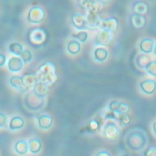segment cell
Returning a JSON list of instances; mask_svg holds the SVG:
<instances>
[{"label":"cell","mask_w":156,"mask_h":156,"mask_svg":"<svg viewBox=\"0 0 156 156\" xmlns=\"http://www.w3.org/2000/svg\"><path fill=\"white\" fill-rule=\"evenodd\" d=\"M125 142L129 149L133 151H140L146 147L149 142V138L147 133L143 129L133 128L126 133Z\"/></svg>","instance_id":"6da1fadb"},{"label":"cell","mask_w":156,"mask_h":156,"mask_svg":"<svg viewBox=\"0 0 156 156\" xmlns=\"http://www.w3.org/2000/svg\"><path fill=\"white\" fill-rule=\"evenodd\" d=\"M15 151L19 155H25L29 151V143L27 141L20 140L18 141L15 144Z\"/></svg>","instance_id":"44dd1931"},{"label":"cell","mask_w":156,"mask_h":156,"mask_svg":"<svg viewBox=\"0 0 156 156\" xmlns=\"http://www.w3.org/2000/svg\"><path fill=\"white\" fill-rule=\"evenodd\" d=\"M26 105L27 108L32 110H38L41 108L44 104V98L38 96L33 91L29 93L25 99Z\"/></svg>","instance_id":"5b68a950"},{"label":"cell","mask_w":156,"mask_h":156,"mask_svg":"<svg viewBox=\"0 0 156 156\" xmlns=\"http://www.w3.org/2000/svg\"><path fill=\"white\" fill-rule=\"evenodd\" d=\"M152 130L154 133L156 135V121H155L152 124Z\"/></svg>","instance_id":"74e56055"},{"label":"cell","mask_w":156,"mask_h":156,"mask_svg":"<svg viewBox=\"0 0 156 156\" xmlns=\"http://www.w3.org/2000/svg\"><path fill=\"white\" fill-rule=\"evenodd\" d=\"M102 133L107 139L115 140L120 135V129L117 123L113 119H108L104 125Z\"/></svg>","instance_id":"277c9868"},{"label":"cell","mask_w":156,"mask_h":156,"mask_svg":"<svg viewBox=\"0 0 156 156\" xmlns=\"http://www.w3.org/2000/svg\"><path fill=\"white\" fill-rule=\"evenodd\" d=\"M35 74L39 82L48 86L55 83L58 79L55 66L52 62H46L41 65Z\"/></svg>","instance_id":"7a4b0ae2"},{"label":"cell","mask_w":156,"mask_h":156,"mask_svg":"<svg viewBox=\"0 0 156 156\" xmlns=\"http://www.w3.org/2000/svg\"><path fill=\"white\" fill-rule=\"evenodd\" d=\"M67 49L71 54H77L80 50V44L76 40H72L68 44Z\"/></svg>","instance_id":"d4e9b609"},{"label":"cell","mask_w":156,"mask_h":156,"mask_svg":"<svg viewBox=\"0 0 156 156\" xmlns=\"http://www.w3.org/2000/svg\"><path fill=\"white\" fill-rule=\"evenodd\" d=\"M112 32L105 30H102L96 36L95 43L97 45L108 46L112 43Z\"/></svg>","instance_id":"ba28073f"},{"label":"cell","mask_w":156,"mask_h":156,"mask_svg":"<svg viewBox=\"0 0 156 156\" xmlns=\"http://www.w3.org/2000/svg\"><path fill=\"white\" fill-rule=\"evenodd\" d=\"M23 61L21 57H13L9 59L7 66L9 69L12 72H18L23 67Z\"/></svg>","instance_id":"7c38bea8"},{"label":"cell","mask_w":156,"mask_h":156,"mask_svg":"<svg viewBox=\"0 0 156 156\" xmlns=\"http://www.w3.org/2000/svg\"><path fill=\"white\" fill-rule=\"evenodd\" d=\"M151 61V57L147 54L141 53L138 54L135 59V62L137 65L140 68H144Z\"/></svg>","instance_id":"7402d4cb"},{"label":"cell","mask_w":156,"mask_h":156,"mask_svg":"<svg viewBox=\"0 0 156 156\" xmlns=\"http://www.w3.org/2000/svg\"><path fill=\"white\" fill-rule=\"evenodd\" d=\"M117 119L119 123L122 126H129L131 123V118L127 113L119 116Z\"/></svg>","instance_id":"f1b7e54d"},{"label":"cell","mask_w":156,"mask_h":156,"mask_svg":"<svg viewBox=\"0 0 156 156\" xmlns=\"http://www.w3.org/2000/svg\"><path fill=\"white\" fill-rule=\"evenodd\" d=\"M27 40L30 45L36 48L44 45L47 40L46 32L40 28L32 29L27 35Z\"/></svg>","instance_id":"3957f363"},{"label":"cell","mask_w":156,"mask_h":156,"mask_svg":"<svg viewBox=\"0 0 156 156\" xmlns=\"http://www.w3.org/2000/svg\"><path fill=\"white\" fill-rule=\"evenodd\" d=\"M71 21L73 25L80 30H83L88 28L85 16L80 13H76L71 17Z\"/></svg>","instance_id":"8fae6325"},{"label":"cell","mask_w":156,"mask_h":156,"mask_svg":"<svg viewBox=\"0 0 156 156\" xmlns=\"http://www.w3.org/2000/svg\"><path fill=\"white\" fill-rule=\"evenodd\" d=\"M118 27V20L115 17H108L102 19L99 28L111 32H115Z\"/></svg>","instance_id":"8992f818"},{"label":"cell","mask_w":156,"mask_h":156,"mask_svg":"<svg viewBox=\"0 0 156 156\" xmlns=\"http://www.w3.org/2000/svg\"><path fill=\"white\" fill-rule=\"evenodd\" d=\"M120 104L121 102L118 101H112L110 102V104H108V110H110L111 112H112L113 113H114L116 116L118 117V110L119 108V106H120Z\"/></svg>","instance_id":"4316f807"},{"label":"cell","mask_w":156,"mask_h":156,"mask_svg":"<svg viewBox=\"0 0 156 156\" xmlns=\"http://www.w3.org/2000/svg\"><path fill=\"white\" fill-rule=\"evenodd\" d=\"M29 151L32 154L38 153L41 148V143L38 138H32L28 141Z\"/></svg>","instance_id":"603a6c76"},{"label":"cell","mask_w":156,"mask_h":156,"mask_svg":"<svg viewBox=\"0 0 156 156\" xmlns=\"http://www.w3.org/2000/svg\"><path fill=\"white\" fill-rule=\"evenodd\" d=\"M11 86L21 92H27L29 89L24 85L21 76H13L10 77L9 80Z\"/></svg>","instance_id":"30bf717a"},{"label":"cell","mask_w":156,"mask_h":156,"mask_svg":"<svg viewBox=\"0 0 156 156\" xmlns=\"http://www.w3.org/2000/svg\"><path fill=\"white\" fill-rule=\"evenodd\" d=\"M121 156H130L129 154H127V153H124V154H122L121 155Z\"/></svg>","instance_id":"60d3db41"},{"label":"cell","mask_w":156,"mask_h":156,"mask_svg":"<svg viewBox=\"0 0 156 156\" xmlns=\"http://www.w3.org/2000/svg\"><path fill=\"white\" fill-rule=\"evenodd\" d=\"M44 16L43 9L40 7H34L29 12L27 20L33 23H39L42 21Z\"/></svg>","instance_id":"52a82bcc"},{"label":"cell","mask_w":156,"mask_h":156,"mask_svg":"<svg viewBox=\"0 0 156 156\" xmlns=\"http://www.w3.org/2000/svg\"><path fill=\"white\" fill-rule=\"evenodd\" d=\"M6 62V57L4 54H0V66H3Z\"/></svg>","instance_id":"8d00e7d4"},{"label":"cell","mask_w":156,"mask_h":156,"mask_svg":"<svg viewBox=\"0 0 156 156\" xmlns=\"http://www.w3.org/2000/svg\"><path fill=\"white\" fill-rule=\"evenodd\" d=\"M9 51L16 55H20L23 52V46L19 43H12L9 46Z\"/></svg>","instance_id":"484cf974"},{"label":"cell","mask_w":156,"mask_h":156,"mask_svg":"<svg viewBox=\"0 0 156 156\" xmlns=\"http://www.w3.org/2000/svg\"><path fill=\"white\" fill-rule=\"evenodd\" d=\"M85 18L88 28H99L102 19L99 17L98 15L87 12V14L85 16Z\"/></svg>","instance_id":"4fadbf2b"},{"label":"cell","mask_w":156,"mask_h":156,"mask_svg":"<svg viewBox=\"0 0 156 156\" xmlns=\"http://www.w3.org/2000/svg\"><path fill=\"white\" fill-rule=\"evenodd\" d=\"M133 10L135 13L144 16L148 13L149 8L146 3L142 1H137L133 5Z\"/></svg>","instance_id":"d6986e66"},{"label":"cell","mask_w":156,"mask_h":156,"mask_svg":"<svg viewBox=\"0 0 156 156\" xmlns=\"http://www.w3.org/2000/svg\"><path fill=\"white\" fill-rule=\"evenodd\" d=\"M24 125V119L20 116H15L11 118L9 124V128L11 130L21 129Z\"/></svg>","instance_id":"ac0fdd59"},{"label":"cell","mask_w":156,"mask_h":156,"mask_svg":"<svg viewBox=\"0 0 156 156\" xmlns=\"http://www.w3.org/2000/svg\"><path fill=\"white\" fill-rule=\"evenodd\" d=\"M130 110V105L124 102H121L120 104V106H119V108L118 110V116L122 115H124V114H127Z\"/></svg>","instance_id":"f546056e"},{"label":"cell","mask_w":156,"mask_h":156,"mask_svg":"<svg viewBox=\"0 0 156 156\" xmlns=\"http://www.w3.org/2000/svg\"><path fill=\"white\" fill-rule=\"evenodd\" d=\"M110 1V0H99V1L101 2L103 4H107V3H108Z\"/></svg>","instance_id":"f35d334b"},{"label":"cell","mask_w":156,"mask_h":156,"mask_svg":"<svg viewBox=\"0 0 156 156\" xmlns=\"http://www.w3.org/2000/svg\"><path fill=\"white\" fill-rule=\"evenodd\" d=\"M145 69L149 74L156 77V60L151 61L146 66Z\"/></svg>","instance_id":"83f0119b"},{"label":"cell","mask_w":156,"mask_h":156,"mask_svg":"<svg viewBox=\"0 0 156 156\" xmlns=\"http://www.w3.org/2000/svg\"><path fill=\"white\" fill-rule=\"evenodd\" d=\"M154 41L152 39L146 38L143 39L140 44V48L142 52L145 54H149L153 51L154 46Z\"/></svg>","instance_id":"e0dca14e"},{"label":"cell","mask_w":156,"mask_h":156,"mask_svg":"<svg viewBox=\"0 0 156 156\" xmlns=\"http://www.w3.org/2000/svg\"><path fill=\"white\" fill-rule=\"evenodd\" d=\"M20 56L24 63H27L30 62L32 59V55L31 52L28 50L23 51Z\"/></svg>","instance_id":"4dcf8cb0"},{"label":"cell","mask_w":156,"mask_h":156,"mask_svg":"<svg viewBox=\"0 0 156 156\" xmlns=\"http://www.w3.org/2000/svg\"><path fill=\"white\" fill-rule=\"evenodd\" d=\"M141 156H156V147L152 146L147 147L143 152Z\"/></svg>","instance_id":"1f68e13d"},{"label":"cell","mask_w":156,"mask_h":156,"mask_svg":"<svg viewBox=\"0 0 156 156\" xmlns=\"http://www.w3.org/2000/svg\"><path fill=\"white\" fill-rule=\"evenodd\" d=\"M94 58L100 62L105 61L108 57L107 51L102 48H99L94 50Z\"/></svg>","instance_id":"cb8c5ba5"},{"label":"cell","mask_w":156,"mask_h":156,"mask_svg":"<svg viewBox=\"0 0 156 156\" xmlns=\"http://www.w3.org/2000/svg\"><path fill=\"white\" fill-rule=\"evenodd\" d=\"M153 52H154V54L156 55V43L154 44V49H153Z\"/></svg>","instance_id":"ab89813d"},{"label":"cell","mask_w":156,"mask_h":156,"mask_svg":"<svg viewBox=\"0 0 156 156\" xmlns=\"http://www.w3.org/2000/svg\"><path fill=\"white\" fill-rule=\"evenodd\" d=\"M22 79L24 85L29 90L33 88L35 85L39 82L35 73H26L22 76Z\"/></svg>","instance_id":"2e32d148"},{"label":"cell","mask_w":156,"mask_h":156,"mask_svg":"<svg viewBox=\"0 0 156 156\" xmlns=\"http://www.w3.org/2000/svg\"><path fill=\"white\" fill-rule=\"evenodd\" d=\"M96 156H112V155L107 151L102 150L98 152L96 154Z\"/></svg>","instance_id":"d590c367"},{"label":"cell","mask_w":156,"mask_h":156,"mask_svg":"<svg viewBox=\"0 0 156 156\" xmlns=\"http://www.w3.org/2000/svg\"><path fill=\"white\" fill-rule=\"evenodd\" d=\"M90 127L91 130H96L99 127V123L96 119H92L90 122Z\"/></svg>","instance_id":"e575fe53"},{"label":"cell","mask_w":156,"mask_h":156,"mask_svg":"<svg viewBox=\"0 0 156 156\" xmlns=\"http://www.w3.org/2000/svg\"><path fill=\"white\" fill-rule=\"evenodd\" d=\"M33 92L38 96L44 98L49 93V86L38 82L33 88Z\"/></svg>","instance_id":"ffe728a7"},{"label":"cell","mask_w":156,"mask_h":156,"mask_svg":"<svg viewBox=\"0 0 156 156\" xmlns=\"http://www.w3.org/2000/svg\"><path fill=\"white\" fill-rule=\"evenodd\" d=\"M74 37L79 39V40H80L81 42H85L88 38V34L86 32L82 31L77 33L76 35H74Z\"/></svg>","instance_id":"d6a6232c"},{"label":"cell","mask_w":156,"mask_h":156,"mask_svg":"<svg viewBox=\"0 0 156 156\" xmlns=\"http://www.w3.org/2000/svg\"><path fill=\"white\" fill-rule=\"evenodd\" d=\"M7 116L2 113H0V127H2L7 122Z\"/></svg>","instance_id":"836d02e7"},{"label":"cell","mask_w":156,"mask_h":156,"mask_svg":"<svg viewBox=\"0 0 156 156\" xmlns=\"http://www.w3.org/2000/svg\"><path fill=\"white\" fill-rule=\"evenodd\" d=\"M52 118L48 115H40L37 118L38 125L42 129H49L52 126Z\"/></svg>","instance_id":"9a60e30c"},{"label":"cell","mask_w":156,"mask_h":156,"mask_svg":"<svg viewBox=\"0 0 156 156\" xmlns=\"http://www.w3.org/2000/svg\"><path fill=\"white\" fill-rule=\"evenodd\" d=\"M146 23V18L144 15L133 13L130 16V24L135 29L143 28Z\"/></svg>","instance_id":"5bb4252c"},{"label":"cell","mask_w":156,"mask_h":156,"mask_svg":"<svg viewBox=\"0 0 156 156\" xmlns=\"http://www.w3.org/2000/svg\"><path fill=\"white\" fill-rule=\"evenodd\" d=\"M139 87L143 93L151 95L156 90V81L152 79H146L140 82Z\"/></svg>","instance_id":"9c48e42d"}]
</instances>
